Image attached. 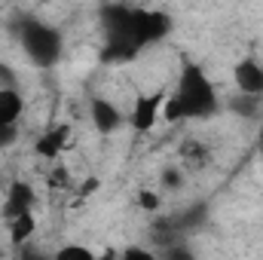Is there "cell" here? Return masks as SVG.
I'll use <instances>...</instances> for the list:
<instances>
[{
  "instance_id": "8992f818",
  "label": "cell",
  "mask_w": 263,
  "mask_h": 260,
  "mask_svg": "<svg viewBox=\"0 0 263 260\" xmlns=\"http://www.w3.org/2000/svg\"><path fill=\"white\" fill-rule=\"evenodd\" d=\"M70 135H73V129H70L67 123L49 126V129L34 141V153H37L40 159H46V162H59V156L65 153L67 144H70Z\"/></svg>"
},
{
  "instance_id": "9a60e30c",
  "label": "cell",
  "mask_w": 263,
  "mask_h": 260,
  "mask_svg": "<svg viewBox=\"0 0 263 260\" xmlns=\"http://www.w3.org/2000/svg\"><path fill=\"white\" fill-rule=\"evenodd\" d=\"M0 86H12V89H18V73L6 65V62H0Z\"/></svg>"
},
{
  "instance_id": "5bb4252c",
  "label": "cell",
  "mask_w": 263,
  "mask_h": 260,
  "mask_svg": "<svg viewBox=\"0 0 263 260\" xmlns=\"http://www.w3.org/2000/svg\"><path fill=\"white\" fill-rule=\"evenodd\" d=\"M181 181H184V172H181L178 165H168V169L162 172V187H168V190H178V187H181Z\"/></svg>"
},
{
  "instance_id": "30bf717a",
  "label": "cell",
  "mask_w": 263,
  "mask_h": 260,
  "mask_svg": "<svg viewBox=\"0 0 263 260\" xmlns=\"http://www.w3.org/2000/svg\"><path fill=\"white\" fill-rule=\"evenodd\" d=\"M6 230H9V242H12L15 248H22V245L31 242L34 233H37V217H34V211L15 214V217H6Z\"/></svg>"
},
{
  "instance_id": "52a82bcc",
  "label": "cell",
  "mask_w": 263,
  "mask_h": 260,
  "mask_svg": "<svg viewBox=\"0 0 263 260\" xmlns=\"http://www.w3.org/2000/svg\"><path fill=\"white\" fill-rule=\"evenodd\" d=\"M233 83L236 92H251V95H263V65L260 59L248 55L233 67Z\"/></svg>"
},
{
  "instance_id": "ac0fdd59",
  "label": "cell",
  "mask_w": 263,
  "mask_h": 260,
  "mask_svg": "<svg viewBox=\"0 0 263 260\" xmlns=\"http://www.w3.org/2000/svg\"><path fill=\"white\" fill-rule=\"evenodd\" d=\"M98 187H101V181H98V178H86V181H83V184L77 187V193H80L83 199H86V196H92V193H95Z\"/></svg>"
},
{
  "instance_id": "e0dca14e",
  "label": "cell",
  "mask_w": 263,
  "mask_h": 260,
  "mask_svg": "<svg viewBox=\"0 0 263 260\" xmlns=\"http://www.w3.org/2000/svg\"><path fill=\"white\" fill-rule=\"evenodd\" d=\"M15 138H18V126H3L0 129V150L9 147V144H15Z\"/></svg>"
},
{
  "instance_id": "277c9868",
  "label": "cell",
  "mask_w": 263,
  "mask_h": 260,
  "mask_svg": "<svg viewBox=\"0 0 263 260\" xmlns=\"http://www.w3.org/2000/svg\"><path fill=\"white\" fill-rule=\"evenodd\" d=\"M162 104H165V92L153 89V92H138L129 110V126L138 135H147L156 129V123L162 120Z\"/></svg>"
},
{
  "instance_id": "d6986e66",
  "label": "cell",
  "mask_w": 263,
  "mask_h": 260,
  "mask_svg": "<svg viewBox=\"0 0 263 260\" xmlns=\"http://www.w3.org/2000/svg\"><path fill=\"white\" fill-rule=\"evenodd\" d=\"M168 257H184V260H190L193 254H190L187 248H172V251H168Z\"/></svg>"
},
{
  "instance_id": "9c48e42d",
  "label": "cell",
  "mask_w": 263,
  "mask_h": 260,
  "mask_svg": "<svg viewBox=\"0 0 263 260\" xmlns=\"http://www.w3.org/2000/svg\"><path fill=\"white\" fill-rule=\"evenodd\" d=\"M22 114H25V95H22V89L0 86V129L3 126H18Z\"/></svg>"
},
{
  "instance_id": "3957f363",
  "label": "cell",
  "mask_w": 263,
  "mask_h": 260,
  "mask_svg": "<svg viewBox=\"0 0 263 260\" xmlns=\"http://www.w3.org/2000/svg\"><path fill=\"white\" fill-rule=\"evenodd\" d=\"M18 43L37 67H52L62 59V34L40 18H25L18 25Z\"/></svg>"
},
{
  "instance_id": "2e32d148",
  "label": "cell",
  "mask_w": 263,
  "mask_h": 260,
  "mask_svg": "<svg viewBox=\"0 0 263 260\" xmlns=\"http://www.w3.org/2000/svg\"><path fill=\"white\" fill-rule=\"evenodd\" d=\"M120 257H126V260H132V257H141V260H153L156 254L150 251V248H138V245H129L126 251H120Z\"/></svg>"
},
{
  "instance_id": "6da1fadb",
  "label": "cell",
  "mask_w": 263,
  "mask_h": 260,
  "mask_svg": "<svg viewBox=\"0 0 263 260\" xmlns=\"http://www.w3.org/2000/svg\"><path fill=\"white\" fill-rule=\"evenodd\" d=\"M104 22V62H129L144 46L159 43L172 31V18L156 9H135V6H107L101 12Z\"/></svg>"
},
{
  "instance_id": "7a4b0ae2",
  "label": "cell",
  "mask_w": 263,
  "mask_h": 260,
  "mask_svg": "<svg viewBox=\"0 0 263 260\" xmlns=\"http://www.w3.org/2000/svg\"><path fill=\"white\" fill-rule=\"evenodd\" d=\"M220 110V98L214 83L199 65L187 62L181 67V77L175 83V92L165 95L162 120L165 123H184V120H208Z\"/></svg>"
},
{
  "instance_id": "5b68a950",
  "label": "cell",
  "mask_w": 263,
  "mask_h": 260,
  "mask_svg": "<svg viewBox=\"0 0 263 260\" xmlns=\"http://www.w3.org/2000/svg\"><path fill=\"white\" fill-rule=\"evenodd\" d=\"M89 120L98 135H114L123 126V110L107 98V95H92L89 101Z\"/></svg>"
},
{
  "instance_id": "8fae6325",
  "label": "cell",
  "mask_w": 263,
  "mask_h": 260,
  "mask_svg": "<svg viewBox=\"0 0 263 260\" xmlns=\"http://www.w3.org/2000/svg\"><path fill=\"white\" fill-rule=\"evenodd\" d=\"M227 107H230L236 117H242V120H254V117H260V110H263V95L236 92V95L227 101Z\"/></svg>"
},
{
  "instance_id": "7c38bea8",
  "label": "cell",
  "mask_w": 263,
  "mask_h": 260,
  "mask_svg": "<svg viewBox=\"0 0 263 260\" xmlns=\"http://www.w3.org/2000/svg\"><path fill=\"white\" fill-rule=\"evenodd\" d=\"M135 202L144 208V211H159V205H162V196L156 193V190H138V196H135Z\"/></svg>"
},
{
  "instance_id": "4fadbf2b",
  "label": "cell",
  "mask_w": 263,
  "mask_h": 260,
  "mask_svg": "<svg viewBox=\"0 0 263 260\" xmlns=\"http://www.w3.org/2000/svg\"><path fill=\"white\" fill-rule=\"evenodd\" d=\"M55 254H59V257H83V260L95 257V251H92V248H86V245H62Z\"/></svg>"
},
{
  "instance_id": "ffe728a7",
  "label": "cell",
  "mask_w": 263,
  "mask_h": 260,
  "mask_svg": "<svg viewBox=\"0 0 263 260\" xmlns=\"http://www.w3.org/2000/svg\"><path fill=\"white\" fill-rule=\"evenodd\" d=\"M0 257H3V248H0Z\"/></svg>"
},
{
  "instance_id": "ba28073f",
  "label": "cell",
  "mask_w": 263,
  "mask_h": 260,
  "mask_svg": "<svg viewBox=\"0 0 263 260\" xmlns=\"http://www.w3.org/2000/svg\"><path fill=\"white\" fill-rule=\"evenodd\" d=\"M37 205V193L28 181H12L6 190V202H3V217H15L25 211H34Z\"/></svg>"
}]
</instances>
